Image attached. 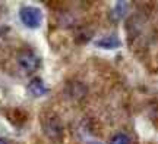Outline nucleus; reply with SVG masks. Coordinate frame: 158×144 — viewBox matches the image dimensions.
<instances>
[{"label":"nucleus","instance_id":"5","mask_svg":"<svg viewBox=\"0 0 158 144\" xmlns=\"http://www.w3.org/2000/svg\"><path fill=\"white\" fill-rule=\"evenodd\" d=\"M110 144H130V140L126 134L120 133V134H116L113 138L110 140Z\"/></svg>","mask_w":158,"mask_h":144},{"label":"nucleus","instance_id":"6","mask_svg":"<svg viewBox=\"0 0 158 144\" xmlns=\"http://www.w3.org/2000/svg\"><path fill=\"white\" fill-rule=\"evenodd\" d=\"M0 144H7V143H6L5 140H2V138H0Z\"/></svg>","mask_w":158,"mask_h":144},{"label":"nucleus","instance_id":"2","mask_svg":"<svg viewBox=\"0 0 158 144\" xmlns=\"http://www.w3.org/2000/svg\"><path fill=\"white\" fill-rule=\"evenodd\" d=\"M18 65L25 74H32L38 69L40 59L37 58V55L34 52H29V50L21 52L18 56Z\"/></svg>","mask_w":158,"mask_h":144},{"label":"nucleus","instance_id":"4","mask_svg":"<svg viewBox=\"0 0 158 144\" xmlns=\"http://www.w3.org/2000/svg\"><path fill=\"white\" fill-rule=\"evenodd\" d=\"M97 46L102 47V49H116V47L120 46V41L116 38V37H106V38H101V40L97 41Z\"/></svg>","mask_w":158,"mask_h":144},{"label":"nucleus","instance_id":"1","mask_svg":"<svg viewBox=\"0 0 158 144\" xmlns=\"http://www.w3.org/2000/svg\"><path fill=\"white\" fill-rule=\"evenodd\" d=\"M19 18L27 28L35 29L43 22V12L35 6H22L19 9Z\"/></svg>","mask_w":158,"mask_h":144},{"label":"nucleus","instance_id":"3","mask_svg":"<svg viewBox=\"0 0 158 144\" xmlns=\"http://www.w3.org/2000/svg\"><path fill=\"white\" fill-rule=\"evenodd\" d=\"M28 90L32 96H35V97H40V96H43V94L47 93V88H45L44 82L40 80V78H34V80L29 82Z\"/></svg>","mask_w":158,"mask_h":144},{"label":"nucleus","instance_id":"7","mask_svg":"<svg viewBox=\"0 0 158 144\" xmlns=\"http://www.w3.org/2000/svg\"><path fill=\"white\" fill-rule=\"evenodd\" d=\"M89 144H101V143H95V141H94V143H89Z\"/></svg>","mask_w":158,"mask_h":144}]
</instances>
